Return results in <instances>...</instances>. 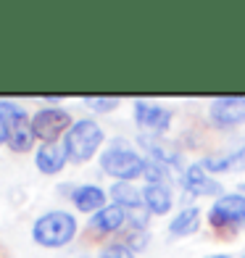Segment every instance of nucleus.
<instances>
[{"instance_id":"21","label":"nucleus","mask_w":245,"mask_h":258,"mask_svg":"<svg viewBox=\"0 0 245 258\" xmlns=\"http://www.w3.org/2000/svg\"><path fill=\"white\" fill-rule=\"evenodd\" d=\"M145 242H148V234H145V229H137V227H132V229H130V234H127V245H130L132 250H140Z\"/></svg>"},{"instance_id":"19","label":"nucleus","mask_w":245,"mask_h":258,"mask_svg":"<svg viewBox=\"0 0 245 258\" xmlns=\"http://www.w3.org/2000/svg\"><path fill=\"white\" fill-rule=\"evenodd\" d=\"M100 258H135V250L127 242H113V245H106V248H103Z\"/></svg>"},{"instance_id":"14","label":"nucleus","mask_w":245,"mask_h":258,"mask_svg":"<svg viewBox=\"0 0 245 258\" xmlns=\"http://www.w3.org/2000/svg\"><path fill=\"white\" fill-rule=\"evenodd\" d=\"M140 143H143V148H148L150 161H158L163 166H177V169L182 166V156L174 150V145L161 143V140H153V137H140Z\"/></svg>"},{"instance_id":"18","label":"nucleus","mask_w":245,"mask_h":258,"mask_svg":"<svg viewBox=\"0 0 245 258\" xmlns=\"http://www.w3.org/2000/svg\"><path fill=\"white\" fill-rule=\"evenodd\" d=\"M143 177L148 179V184H166L169 182V174H166V166L158 161H145V174Z\"/></svg>"},{"instance_id":"20","label":"nucleus","mask_w":245,"mask_h":258,"mask_svg":"<svg viewBox=\"0 0 245 258\" xmlns=\"http://www.w3.org/2000/svg\"><path fill=\"white\" fill-rule=\"evenodd\" d=\"M85 105H90L92 111L106 113V111H111V108L119 105V98H98V95H92V98H85Z\"/></svg>"},{"instance_id":"13","label":"nucleus","mask_w":245,"mask_h":258,"mask_svg":"<svg viewBox=\"0 0 245 258\" xmlns=\"http://www.w3.org/2000/svg\"><path fill=\"white\" fill-rule=\"evenodd\" d=\"M143 203H145V208L150 211V214H156V216L169 214L171 203H174L169 184H148L143 190Z\"/></svg>"},{"instance_id":"7","label":"nucleus","mask_w":245,"mask_h":258,"mask_svg":"<svg viewBox=\"0 0 245 258\" xmlns=\"http://www.w3.org/2000/svg\"><path fill=\"white\" fill-rule=\"evenodd\" d=\"M174 119V111L166 108V105H156V103H148V100H135V121L150 129V132H166L171 126Z\"/></svg>"},{"instance_id":"1","label":"nucleus","mask_w":245,"mask_h":258,"mask_svg":"<svg viewBox=\"0 0 245 258\" xmlns=\"http://www.w3.org/2000/svg\"><path fill=\"white\" fill-rule=\"evenodd\" d=\"M77 234V219L66 211H48L32 224V237L42 248H61Z\"/></svg>"},{"instance_id":"6","label":"nucleus","mask_w":245,"mask_h":258,"mask_svg":"<svg viewBox=\"0 0 245 258\" xmlns=\"http://www.w3.org/2000/svg\"><path fill=\"white\" fill-rule=\"evenodd\" d=\"M208 221L216 229H242L245 227V195H221L208 211Z\"/></svg>"},{"instance_id":"5","label":"nucleus","mask_w":245,"mask_h":258,"mask_svg":"<svg viewBox=\"0 0 245 258\" xmlns=\"http://www.w3.org/2000/svg\"><path fill=\"white\" fill-rule=\"evenodd\" d=\"M72 126H74L72 113L64 111V108H42V111H37L32 116L34 137L42 140L45 145H48V143H58V137L66 135Z\"/></svg>"},{"instance_id":"12","label":"nucleus","mask_w":245,"mask_h":258,"mask_svg":"<svg viewBox=\"0 0 245 258\" xmlns=\"http://www.w3.org/2000/svg\"><path fill=\"white\" fill-rule=\"evenodd\" d=\"M74 206L82 211V214H92L95 216L98 211L106 208V192L100 190L98 184H82L74 190Z\"/></svg>"},{"instance_id":"9","label":"nucleus","mask_w":245,"mask_h":258,"mask_svg":"<svg viewBox=\"0 0 245 258\" xmlns=\"http://www.w3.org/2000/svg\"><path fill=\"white\" fill-rule=\"evenodd\" d=\"M182 184H185V190L193 192V195H219V192H224L221 184L211 177V171H208L203 163H193V166L182 174Z\"/></svg>"},{"instance_id":"15","label":"nucleus","mask_w":245,"mask_h":258,"mask_svg":"<svg viewBox=\"0 0 245 258\" xmlns=\"http://www.w3.org/2000/svg\"><path fill=\"white\" fill-rule=\"evenodd\" d=\"M203 166L208 171H245V143L237 148V150H232V153L227 156H208L203 158Z\"/></svg>"},{"instance_id":"23","label":"nucleus","mask_w":245,"mask_h":258,"mask_svg":"<svg viewBox=\"0 0 245 258\" xmlns=\"http://www.w3.org/2000/svg\"><path fill=\"white\" fill-rule=\"evenodd\" d=\"M208 258H229V255H224V253H221V255H208Z\"/></svg>"},{"instance_id":"8","label":"nucleus","mask_w":245,"mask_h":258,"mask_svg":"<svg viewBox=\"0 0 245 258\" xmlns=\"http://www.w3.org/2000/svg\"><path fill=\"white\" fill-rule=\"evenodd\" d=\"M208 113H211V121L219 126H240L245 124V98H216Z\"/></svg>"},{"instance_id":"10","label":"nucleus","mask_w":245,"mask_h":258,"mask_svg":"<svg viewBox=\"0 0 245 258\" xmlns=\"http://www.w3.org/2000/svg\"><path fill=\"white\" fill-rule=\"evenodd\" d=\"M127 208L121 206H106L103 211H98L95 216L90 219V232H98V234H113V232H119L124 227V221H127Z\"/></svg>"},{"instance_id":"22","label":"nucleus","mask_w":245,"mask_h":258,"mask_svg":"<svg viewBox=\"0 0 245 258\" xmlns=\"http://www.w3.org/2000/svg\"><path fill=\"white\" fill-rule=\"evenodd\" d=\"M3 143H8V132H6V124H3V119H0V145Z\"/></svg>"},{"instance_id":"4","label":"nucleus","mask_w":245,"mask_h":258,"mask_svg":"<svg viewBox=\"0 0 245 258\" xmlns=\"http://www.w3.org/2000/svg\"><path fill=\"white\" fill-rule=\"evenodd\" d=\"M100 169L116 182H132L145 174V158L124 145H111L100 156Z\"/></svg>"},{"instance_id":"24","label":"nucleus","mask_w":245,"mask_h":258,"mask_svg":"<svg viewBox=\"0 0 245 258\" xmlns=\"http://www.w3.org/2000/svg\"><path fill=\"white\" fill-rule=\"evenodd\" d=\"M240 258H245V253H242V255H240Z\"/></svg>"},{"instance_id":"11","label":"nucleus","mask_w":245,"mask_h":258,"mask_svg":"<svg viewBox=\"0 0 245 258\" xmlns=\"http://www.w3.org/2000/svg\"><path fill=\"white\" fill-rule=\"evenodd\" d=\"M69 161V153L64 143H48L37 150V156H34V163H37V169L42 174H58Z\"/></svg>"},{"instance_id":"17","label":"nucleus","mask_w":245,"mask_h":258,"mask_svg":"<svg viewBox=\"0 0 245 258\" xmlns=\"http://www.w3.org/2000/svg\"><path fill=\"white\" fill-rule=\"evenodd\" d=\"M198 227H201V211L198 208H185L171 219L169 234L171 237H185V234H193Z\"/></svg>"},{"instance_id":"2","label":"nucleus","mask_w":245,"mask_h":258,"mask_svg":"<svg viewBox=\"0 0 245 258\" xmlns=\"http://www.w3.org/2000/svg\"><path fill=\"white\" fill-rule=\"evenodd\" d=\"M100 145H103V129L92 119L74 121V126L64 135V148L74 163L90 161L100 150Z\"/></svg>"},{"instance_id":"3","label":"nucleus","mask_w":245,"mask_h":258,"mask_svg":"<svg viewBox=\"0 0 245 258\" xmlns=\"http://www.w3.org/2000/svg\"><path fill=\"white\" fill-rule=\"evenodd\" d=\"M0 119L6 124L8 132V148L16 153H27L34 145V129H32V119L21 105L11 103V100H0Z\"/></svg>"},{"instance_id":"16","label":"nucleus","mask_w":245,"mask_h":258,"mask_svg":"<svg viewBox=\"0 0 245 258\" xmlns=\"http://www.w3.org/2000/svg\"><path fill=\"white\" fill-rule=\"evenodd\" d=\"M111 195H113V203L121 206V208L140 211V208L145 206V203H143V190H137L132 182H113Z\"/></svg>"}]
</instances>
